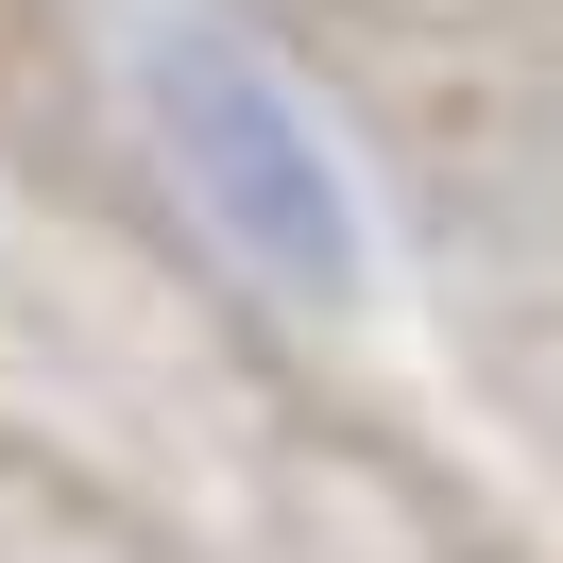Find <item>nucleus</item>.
Returning <instances> with one entry per match:
<instances>
[{
  "label": "nucleus",
  "mask_w": 563,
  "mask_h": 563,
  "mask_svg": "<svg viewBox=\"0 0 563 563\" xmlns=\"http://www.w3.org/2000/svg\"><path fill=\"white\" fill-rule=\"evenodd\" d=\"M137 103H154V154H172L188 222H206L256 290L358 308V274H376L358 172H342V137H324V103L222 18V0H172V18L137 35Z\"/></svg>",
  "instance_id": "f257e3e1"
}]
</instances>
